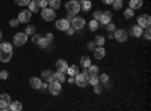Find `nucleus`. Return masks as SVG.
Instances as JSON below:
<instances>
[{
  "label": "nucleus",
  "mask_w": 151,
  "mask_h": 111,
  "mask_svg": "<svg viewBox=\"0 0 151 111\" xmlns=\"http://www.w3.org/2000/svg\"><path fill=\"white\" fill-rule=\"evenodd\" d=\"M11 59H12V44L9 42L0 44V62L8 63Z\"/></svg>",
  "instance_id": "nucleus-1"
},
{
  "label": "nucleus",
  "mask_w": 151,
  "mask_h": 111,
  "mask_svg": "<svg viewBox=\"0 0 151 111\" xmlns=\"http://www.w3.org/2000/svg\"><path fill=\"white\" fill-rule=\"evenodd\" d=\"M65 8L68 11V14L76 15V14H79V12H80V2H79V0H70V2H67Z\"/></svg>",
  "instance_id": "nucleus-2"
},
{
  "label": "nucleus",
  "mask_w": 151,
  "mask_h": 111,
  "mask_svg": "<svg viewBox=\"0 0 151 111\" xmlns=\"http://www.w3.org/2000/svg\"><path fill=\"white\" fill-rule=\"evenodd\" d=\"M74 84H77L79 87H86L88 86V75H86V72L83 71V72H79L77 75L74 77Z\"/></svg>",
  "instance_id": "nucleus-3"
},
{
  "label": "nucleus",
  "mask_w": 151,
  "mask_h": 111,
  "mask_svg": "<svg viewBox=\"0 0 151 111\" xmlns=\"http://www.w3.org/2000/svg\"><path fill=\"white\" fill-rule=\"evenodd\" d=\"M113 38H115L118 42H125L129 39V32L124 30V29H118L113 32Z\"/></svg>",
  "instance_id": "nucleus-4"
},
{
  "label": "nucleus",
  "mask_w": 151,
  "mask_h": 111,
  "mask_svg": "<svg viewBox=\"0 0 151 111\" xmlns=\"http://www.w3.org/2000/svg\"><path fill=\"white\" fill-rule=\"evenodd\" d=\"M85 24H86V21H85V18H82V17H74V18L71 20V27H73L74 30H82V29L85 27Z\"/></svg>",
  "instance_id": "nucleus-5"
},
{
  "label": "nucleus",
  "mask_w": 151,
  "mask_h": 111,
  "mask_svg": "<svg viewBox=\"0 0 151 111\" xmlns=\"http://www.w3.org/2000/svg\"><path fill=\"white\" fill-rule=\"evenodd\" d=\"M41 17H42V20H45V21H53V20L56 18V14H55L53 9L44 8V9H41Z\"/></svg>",
  "instance_id": "nucleus-6"
},
{
  "label": "nucleus",
  "mask_w": 151,
  "mask_h": 111,
  "mask_svg": "<svg viewBox=\"0 0 151 111\" xmlns=\"http://www.w3.org/2000/svg\"><path fill=\"white\" fill-rule=\"evenodd\" d=\"M26 42H27V35L24 33V32H18V33L14 35V44L15 45L21 47V45H24Z\"/></svg>",
  "instance_id": "nucleus-7"
},
{
  "label": "nucleus",
  "mask_w": 151,
  "mask_h": 111,
  "mask_svg": "<svg viewBox=\"0 0 151 111\" xmlns=\"http://www.w3.org/2000/svg\"><path fill=\"white\" fill-rule=\"evenodd\" d=\"M48 90L50 93H52L53 96H58L60 92H62V84L58 83V81H52V83H48Z\"/></svg>",
  "instance_id": "nucleus-8"
},
{
  "label": "nucleus",
  "mask_w": 151,
  "mask_h": 111,
  "mask_svg": "<svg viewBox=\"0 0 151 111\" xmlns=\"http://www.w3.org/2000/svg\"><path fill=\"white\" fill-rule=\"evenodd\" d=\"M150 24H151V17L148 14H144V15H141L139 18H137V26L142 27V29L150 27Z\"/></svg>",
  "instance_id": "nucleus-9"
},
{
  "label": "nucleus",
  "mask_w": 151,
  "mask_h": 111,
  "mask_svg": "<svg viewBox=\"0 0 151 111\" xmlns=\"http://www.w3.org/2000/svg\"><path fill=\"white\" fill-rule=\"evenodd\" d=\"M56 29H59V30H62V32L68 30V29H70V21H68L67 18H59V20H56Z\"/></svg>",
  "instance_id": "nucleus-10"
},
{
  "label": "nucleus",
  "mask_w": 151,
  "mask_h": 111,
  "mask_svg": "<svg viewBox=\"0 0 151 111\" xmlns=\"http://www.w3.org/2000/svg\"><path fill=\"white\" fill-rule=\"evenodd\" d=\"M30 18H32V12L30 11H21L18 14V17H17L18 23H29Z\"/></svg>",
  "instance_id": "nucleus-11"
},
{
  "label": "nucleus",
  "mask_w": 151,
  "mask_h": 111,
  "mask_svg": "<svg viewBox=\"0 0 151 111\" xmlns=\"http://www.w3.org/2000/svg\"><path fill=\"white\" fill-rule=\"evenodd\" d=\"M109 23H112V14H110L109 11L101 12V17H100V20H98V24H103V26H106V24H109Z\"/></svg>",
  "instance_id": "nucleus-12"
},
{
  "label": "nucleus",
  "mask_w": 151,
  "mask_h": 111,
  "mask_svg": "<svg viewBox=\"0 0 151 111\" xmlns=\"http://www.w3.org/2000/svg\"><path fill=\"white\" fill-rule=\"evenodd\" d=\"M11 96L8 93H2L0 95V108H9V104H11Z\"/></svg>",
  "instance_id": "nucleus-13"
},
{
  "label": "nucleus",
  "mask_w": 151,
  "mask_h": 111,
  "mask_svg": "<svg viewBox=\"0 0 151 111\" xmlns=\"http://www.w3.org/2000/svg\"><path fill=\"white\" fill-rule=\"evenodd\" d=\"M29 84H30V87L35 89V90H40L41 89V84H42V80L41 78H38V77H32L29 80Z\"/></svg>",
  "instance_id": "nucleus-14"
},
{
  "label": "nucleus",
  "mask_w": 151,
  "mask_h": 111,
  "mask_svg": "<svg viewBox=\"0 0 151 111\" xmlns=\"http://www.w3.org/2000/svg\"><path fill=\"white\" fill-rule=\"evenodd\" d=\"M56 68H58V72H62V74H65L67 72V69H68V63L65 60H58L56 62Z\"/></svg>",
  "instance_id": "nucleus-15"
},
{
  "label": "nucleus",
  "mask_w": 151,
  "mask_h": 111,
  "mask_svg": "<svg viewBox=\"0 0 151 111\" xmlns=\"http://www.w3.org/2000/svg\"><path fill=\"white\" fill-rule=\"evenodd\" d=\"M83 71L86 72V75H88V77H92V75H98L100 68L95 66V65H91L89 68H86V69H83Z\"/></svg>",
  "instance_id": "nucleus-16"
},
{
  "label": "nucleus",
  "mask_w": 151,
  "mask_h": 111,
  "mask_svg": "<svg viewBox=\"0 0 151 111\" xmlns=\"http://www.w3.org/2000/svg\"><path fill=\"white\" fill-rule=\"evenodd\" d=\"M142 33H144V29H142V27H139L137 24L130 29V35H132V36H134V38H141Z\"/></svg>",
  "instance_id": "nucleus-17"
},
{
  "label": "nucleus",
  "mask_w": 151,
  "mask_h": 111,
  "mask_svg": "<svg viewBox=\"0 0 151 111\" xmlns=\"http://www.w3.org/2000/svg\"><path fill=\"white\" fill-rule=\"evenodd\" d=\"M106 56V50H104V48L103 47H95V50H94V57L95 59H103Z\"/></svg>",
  "instance_id": "nucleus-18"
},
{
  "label": "nucleus",
  "mask_w": 151,
  "mask_h": 111,
  "mask_svg": "<svg viewBox=\"0 0 151 111\" xmlns=\"http://www.w3.org/2000/svg\"><path fill=\"white\" fill-rule=\"evenodd\" d=\"M9 111H23V104L20 101H12L9 104Z\"/></svg>",
  "instance_id": "nucleus-19"
},
{
  "label": "nucleus",
  "mask_w": 151,
  "mask_h": 111,
  "mask_svg": "<svg viewBox=\"0 0 151 111\" xmlns=\"http://www.w3.org/2000/svg\"><path fill=\"white\" fill-rule=\"evenodd\" d=\"M53 81H58V83H60V84L65 83V81H67L65 74H62V72H58V71H56V72L53 74Z\"/></svg>",
  "instance_id": "nucleus-20"
},
{
  "label": "nucleus",
  "mask_w": 151,
  "mask_h": 111,
  "mask_svg": "<svg viewBox=\"0 0 151 111\" xmlns=\"http://www.w3.org/2000/svg\"><path fill=\"white\" fill-rule=\"evenodd\" d=\"M142 5H144V0H130L129 8L134 11V9H139V8H142Z\"/></svg>",
  "instance_id": "nucleus-21"
},
{
  "label": "nucleus",
  "mask_w": 151,
  "mask_h": 111,
  "mask_svg": "<svg viewBox=\"0 0 151 111\" xmlns=\"http://www.w3.org/2000/svg\"><path fill=\"white\" fill-rule=\"evenodd\" d=\"M79 72H80V71H79V66L71 65V66H68V69H67V72H65V74H68L70 77H76Z\"/></svg>",
  "instance_id": "nucleus-22"
},
{
  "label": "nucleus",
  "mask_w": 151,
  "mask_h": 111,
  "mask_svg": "<svg viewBox=\"0 0 151 111\" xmlns=\"http://www.w3.org/2000/svg\"><path fill=\"white\" fill-rule=\"evenodd\" d=\"M41 80H45L47 83H52V81H53V72H50V71H42Z\"/></svg>",
  "instance_id": "nucleus-23"
},
{
  "label": "nucleus",
  "mask_w": 151,
  "mask_h": 111,
  "mask_svg": "<svg viewBox=\"0 0 151 111\" xmlns=\"http://www.w3.org/2000/svg\"><path fill=\"white\" fill-rule=\"evenodd\" d=\"M80 65H82V68H83V69L89 68V66H91V59L88 57V56H83V57L80 59Z\"/></svg>",
  "instance_id": "nucleus-24"
},
{
  "label": "nucleus",
  "mask_w": 151,
  "mask_h": 111,
  "mask_svg": "<svg viewBox=\"0 0 151 111\" xmlns=\"http://www.w3.org/2000/svg\"><path fill=\"white\" fill-rule=\"evenodd\" d=\"M92 8V3L89 2V0H80V9H83V11H89Z\"/></svg>",
  "instance_id": "nucleus-25"
},
{
  "label": "nucleus",
  "mask_w": 151,
  "mask_h": 111,
  "mask_svg": "<svg viewBox=\"0 0 151 111\" xmlns=\"http://www.w3.org/2000/svg\"><path fill=\"white\" fill-rule=\"evenodd\" d=\"M48 6H50V9H53V11L59 9L60 8V0H48Z\"/></svg>",
  "instance_id": "nucleus-26"
},
{
  "label": "nucleus",
  "mask_w": 151,
  "mask_h": 111,
  "mask_svg": "<svg viewBox=\"0 0 151 111\" xmlns=\"http://www.w3.org/2000/svg\"><path fill=\"white\" fill-rule=\"evenodd\" d=\"M27 11H30V12H40L41 9H40V6L36 5V2H29V5H27Z\"/></svg>",
  "instance_id": "nucleus-27"
},
{
  "label": "nucleus",
  "mask_w": 151,
  "mask_h": 111,
  "mask_svg": "<svg viewBox=\"0 0 151 111\" xmlns=\"http://www.w3.org/2000/svg\"><path fill=\"white\" fill-rule=\"evenodd\" d=\"M36 44H38V47H40V48H47L50 42H48V41L44 38V36H41V38H40V41H38Z\"/></svg>",
  "instance_id": "nucleus-28"
},
{
  "label": "nucleus",
  "mask_w": 151,
  "mask_h": 111,
  "mask_svg": "<svg viewBox=\"0 0 151 111\" xmlns=\"http://www.w3.org/2000/svg\"><path fill=\"white\" fill-rule=\"evenodd\" d=\"M88 84H91L92 87H94V86H97V84H100V81H98V75L88 77Z\"/></svg>",
  "instance_id": "nucleus-29"
},
{
  "label": "nucleus",
  "mask_w": 151,
  "mask_h": 111,
  "mask_svg": "<svg viewBox=\"0 0 151 111\" xmlns=\"http://www.w3.org/2000/svg\"><path fill=\"white\" fill-rule=\"evenodd\" d=\"M133 15H134V11H133V9L127 8V9L124 11V18H125V20H130V18H133Z\"/></svg>",
  "instance_id": "nucleus-30"
},
{
  "label": "nucleus",
  "mask_w": 151,
  "mask_h": 111,
  "mask_svg": "<svg viewBox=\"0 0 151 111\" xmlns=\"http://www.w3.org/2000/svg\"><path fill=\"white\" fill-rule=\"evenodd\" d=\"M94 44L97 45V47H103L104 45V38H103V36H97V38H95V41H94Z\"/></svg>",
  "instance_id": "nucleus-31"
},
{
  "label": "nucleus",
  "mask_w": 151,
  "mask_h": 111,
  "mask_svg": "<svg viewBox=\"0 0 151 111\" xmlns=\"http://www.w3.org/2000/svg\"><path fill=\"white\" fill-rule=\"evenodd\" d=\"M98 26H100V24H98L97 20H91V21H89V29H91L92 32H95V30L98 29Z\"/></svg>",
  "instance_id": "nucleus-32"
},
{
  "label": "nucleus",
  "mask_w": 151,
  "mask_h": 111,
  "mask_svg": "<svg viewBox=\"0 0 151 111\" xmlns=\"http://www.w3.org/2000/svg\"><path fill=\"white\" fill-rule=\"evenodd\" d=\"M112 6H113V9H116V11H119V9L122 8V0H113V3H112Z\"/></svg>",
  "instance_id": "nucleus-33"
},
{
  "label": "nucleus",
  "mask_w": 151,
  "mask_h": 111,
  "mask_svg": "<svg viewBox=\"0 0 151 111\" xmlns=\"http://www.w3.org/2000/svg\"><path fill=\"white\" fill-rule=\"evenodd\" d=\"M36 5L40 6V9H44L48 6V0H36Z\"/></svg>",
  "instance_id": "nucleus-34"
},
{
  "label": "nucleus",
  "mask_w": 151,
  "mask_h": 111,
  "mask_svg": "<svg viewBox=\"0 0 151 111\" xmlns=\"http://www.w3.org/2000/svg\"><path fill=\"white\" fill-rule=\"evenodd\" d=\"M98 81H100V83H103V84L109 83V75H107V74H101V75L98 77Z\"/></svg>",
  "instance_id": "nucleus-35"
},
{
  "label": "nucleus",
  "mask_w": 151,
  "mask_h": 111,
  "mask_svg": "<svg viewBox=\"0 0 151 111\" xmlns=\"http://www.w3.org/2000/svg\"><path fill=\"white\" fill-rule=\"evenodd\" d=\"M35 32H36V30H35V27H33V26H27V27H26V30H24V33H26L27 36H29V35H35Z\"/></svg>",
  "instance_id": "nucleus-36"
},
{
  "label": "nucleus",
  "mask_w": 151,
  "mask_h": 111,
  "mask_svg": "<svg viewBox=\"0 0 151 111\" xmlns=\"http://www.w3.org/2000/svg\"><path fill=\"white\" fill-rule=\"evenodd\" d=\"M106 29H107V32H109V33H112V32H115V30H116V27H115V24H113V23L106 24Z\"/></svg>",
  "instance_id": "nucleus-37"
},
{
  "label": "nucleus",
  "mask_w": 151,
  "mask_h": 111,
  "mask_svg": "<svg viewBox=\"0 0 151 111\" xmlns=\"http://www.w3.org/2000/svg\"><path fill=\"white\" fill-rule=\"evenodd\" d=\"M29 2H30V0H15V3H17L18 6H27Z\"/></svg>",
  "instance_id": "nucleus-38"
},
{
  "label": "nucleus",
  "mask_w": 151,
  "mask_h": 111,
  "mask_svg": "<svg viewBox=\"0 0 151 111\" xmlns=\"http://www.w3.org/2000/svg\"><path fill=\"white\" fill-rule=\"evenodd\" d=\"M18 24H20V23H18V20H17V18H12V20H9V26H11V27H17Z\"/></svg>",
  "instance_id": "nucleus-39"
},
{
  "label": "nucleus",
  "mask_w": 151,
  "mask_h": 111,
  "mask_svg": "<svg viewBox=\"0 0 151 111\" xmlns=\"http://www.w3.org/2000/svg\"><path fill=\"white\" fill-rule=\"evenodd\" d=\"M8 77H9L8 71H2V72H0V80H8Z\"/></svg>",
  "instance_id": "nucleus-40"
},
{
  "label": "nucleus",
  "mask_w": 151,
  "mask_h": 111,
  "mask_svg": "<svg viewBox=\"0 0 151 111\" xmlns=\"http://www.w3.org/2000/svg\"><path fill=\"white\" fill-rule=\"evenodd\" d=\"M94 92H95L97 95H100V93L103 92V87H101L100 84H97V86H94Z\"/></svg>",
  "instance_id": "nucleus-41"
},
{
  "label": "nucleus",
  "mask_w": 151,
  "mask_h": 111,
  "mask_svg": "<svg viewBox=\"0 0 151 111\" xmlns=\"http://www.w3.org/2000/svg\"><path fill=\"white\" fill-rule=\"evenodd\" d=\"M151 30H150V27H147L145 30H144V36H145V39H148L150 41V38H151V33H150Z\"/></svg>",
  "instance_id": "nucleus-42"
},
{
  "label": "nucleus",
  "mask_w": 151,
  "mask_h": 111,
  "mask_svg": "<svg viewBox=\"0 0 151 111\" xmlns=\"http://www.w3.org/2000/svg\"><path fill=\"white\" fill-rule=\"evenodd\" d=\"M100 17H101V11H95V12H94V20H97V21H98V20H100Z\"/></svg>",
  "instance_id": "nucleus-43"
},
{
  "label": "nucleus",
  "mask_w": 151,
  "mask_h": 111,
  "mask_svg": "<svg viewBox=\"0 0 151 111\" xmlns=\"http://www.w3.org/2000/svg\"><path fill=\"white\" fill-rule=\"evenodd\" d=\"M88 50L94 51V50H95V44H94V42H88Z\"/></svg>",
  "instance_id": "nucleus-44"
},
{
  "label": "nucleus",
  "mask_w": 151,
  "mask_h": 111,
  "mask_svg": "<svg viewBox=\"0 0 151 111\" xmlns=\"http://www.w3.org/2000/svg\"><path fill=\"white\" fill-rule=\"evenodd\" d=\"M40 38H41V35H32V41H33L35 44L40 41Z\"/></svg>",
  "instance_id": "nucleus-45"
},
{
  "label": "nucleus",
  "mask_w": 151,
  "mask_h": 111,
  "mask_svg": "<svg viewBox=\"0 0 151 111\" xmlns=\"http://www.w3.org/2000/svg\"><path fill=\"white\" fill-rule=\"evenodd\" d=\"M44 38H45L48 42H52V41H53V35H52V33H47V35L44 36Z\"/></svg>",
  "instance_id": "nucleus-46"
},
{
  "label": "nucleus",
  "mask_w": 151,
  "mask_h": 111,
  "mask_svg": "<svg viewBox=\"0 0 151 111\" xmlns=\"http://www.w3.org/2000/svg\"><path fill=\"white\" fill-rule=\"evenodd\" d=\"M45 89H48V83H42V84H41V89H40V90H45Z\"/></svg>",
  "instance_id": "nucleus-47"
},
{
  "label": "nucleus",
  "mask_w": 151,
  "mask_h": 111,
  "mask_svg": "<svg viewBox=\"0 0 151 111\" xmlns=\"http://www.w3.org/2000/svg\"><path fill=\"white\" fill-rule=\"evenodd\" d=\"M74 32H76V30H74L73 27H70L68 30H65V33H67V35H74Z\"/></svg>",
  "instance_id": "nucleus-48"
},
{
  "label": "nucleus",
  "mask_w": 151,
  "mask_h": 111,
  "mask_svg": "<svg viewBox=\"0 0 151 111\" xmlns=\"http://www.w3.org/2000/svg\"><path fill=\"white\" fill-rule=\"evenodd\" d=\"M67 81H68L70 84H73V83H74V77H68V78H67Z\"/></svg>",
  "instance_id": "nucleus-49"
},
{
  "label": "nucleus",
  "mask_w": 151,
  "mask_h": 111,
  "mask_svg": "<svg viewBox=\"0 0 151 111\" xmlns=\"http://www.w3.org/2000/svg\"><path fill=\"white\" fill-rule=\"evenodd\" d=\"M103 3H106V5H112V3H113V0H103Z\"/></svg>",
  "instance_id": "nucleus-50"
},
{
  "label": "nucleus",
  "mask_w": 151,
  "mask_h": 111,
  "mask_svg": "<svg viewBox=\"0 0 151 111\" xmlns=\"http://www.w3.org/2000/svg\"><path fill=\"white\" fill-rule=\"evenodd\" d=\"M0 111H9V108H0Z\"/></svg>",
  "instance_id": "nucleus-51"
},
{
  "label": "nucleus",
  "mask_w": 151,
  "mask_h": 111,
  "mask_svg": "<svg viewBox=\"0 0 151 111\" xmlns=\"http://www.w3.org/2000/svg\"><path fill=\"white\" fill-rule=\"evenodd\" d=\"M0 39H2V30H0Z\"/></svg>",
  "instance_id": "nucleus-52"
},
{
  "label": "nucleus",
  "mask_w": 151,
  "mask_h": 111,
  "mask_svg": "<svg viewBox=\"0 0 151 111\" xmlns=\"http://www.w3.org/2000/svg\"><path fill=\"white\" fill-rule=\"evenodd\" d=\"M30 2H36V0H30Z\"/></svg>",
  "instance_id": "nucleus-53"
}]
</instances>
